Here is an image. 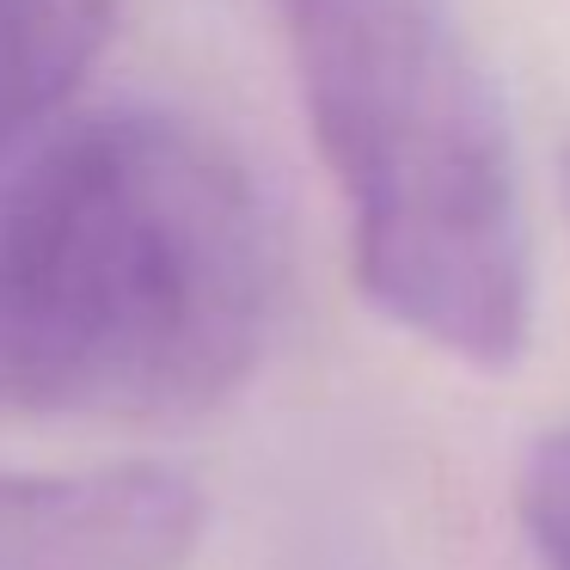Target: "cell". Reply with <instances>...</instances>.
Instances as JSON below:
<instances>
[{
	"label": "cell",
	"mask_w": 570,
	"mask_h": 570,
	"mask_svg": "<svg viewBox=\"0 0 570 570\" xmlns=\"http://www.w3.org/2000/svg\"><path fill=\"white\" fill-rule=\"evenodd\" d=\"M276 227L222 129L99 105L0 185V399L68 417H197L252 381Z\"/></svg>",
	"instance_id": "1"
},
{
	"label": "cell",
	"mask_w": 570,
	"mask_h": 570,
	"mask_svg": "<svg viewBox=\"0 0 570 570\" xmlns=\"http://www.w3.org/2000/svg\"><path fill=\"white\" fill-rule=\"evenodd\" d=\"M362 295L472 368L533 325V239L509 117L454 0H276Z\"/></svg>",
	"instance_id": "2"
},
{
	"label": "cell",
	"mask_w": 570,
	"mask_h": 570,
	"mask_svg": "<svg viewBox=\"0 0 570 570\" xmlns=\"http://www.w3.org/2000/svg\"><path fill=\"white\" fill-rule=\"evenodd\" d=\"M203 528L209 497L173 466H0V570H178Z\"/></svg>",
	"instance_id": "3"
},
{
	"label": "cell",
	"mask_w": 570,
	"mask_h": 570,
	"mask_svg": "<svg viewBox=\"0 0 570 570\" xmlns=\"http://www.w3.org/2000/svg\"><path fill=\"white\" fill-rule=\"evenodd\" d=\"M111 26L117 0H0V154L75 99Z\"/></svg>",
	"instance_id": "4"
},
{
	"label": "cell",
	"mask_w": 570,
	"mask_h": 570,
	"mask_svg": "<svg viewBox=\"0 0 570 570\" xmlns=\"http://www.w3.org/2000/svg\"><path fill=\"white\" fill-rule=\"evenodd\" d=\"M515 509L546 570H570V430L540 435L521 460Z\"/></svg>",
	"instance_id": "5"
},
{
	"label": "cell",
	"mask_w": 570,
	"mask_h": 570,
	"mask_svg": "<svg viewBox=\"0 0 570 570\" xmlns=\"http://www.w3.org/2000/svg\"><path fill=\"white\" fill-rule=\"evenodd\" d=\"M564 190H570V166H564Z\"/></svg>",
	"instance_id": "6"
}]
</instances>
